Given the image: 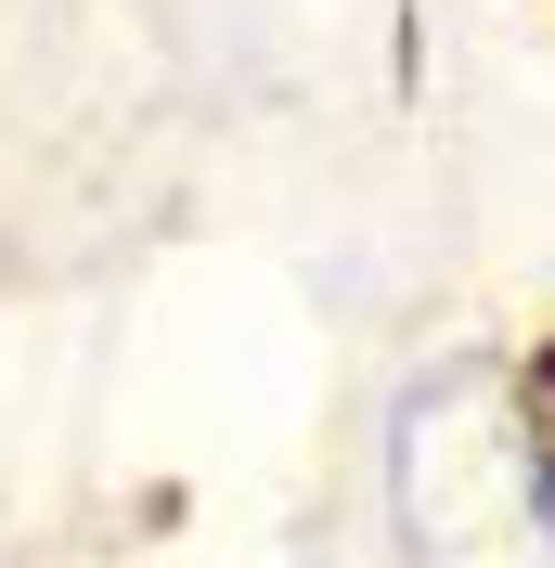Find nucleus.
I'll return each mask as SVG.
<instances>
[{
  "label": "nucleus",
  "mask_w": 555,
  "mask_h": 568,
  "mask_svg": "<svg viewBox=\"0 0 555 568\" xmlns=\"http://www.w3.org/2000/svg\"><path fill=\"white\" fill-rule=\"evenodd\" d=\"M401 568H555V426L504 362H426L387 414Z\"/></svg>",
  "instance_id": "nucleus-1"
}]
</instances>
